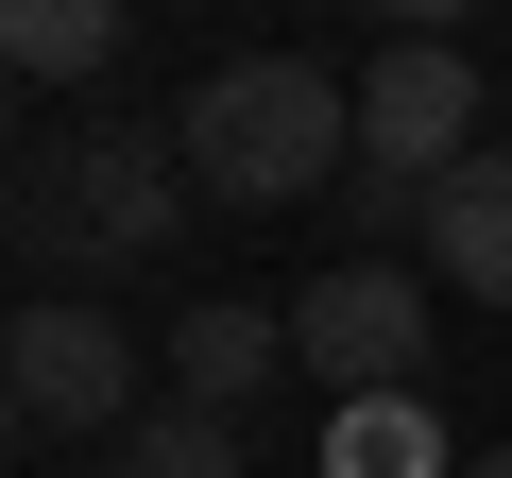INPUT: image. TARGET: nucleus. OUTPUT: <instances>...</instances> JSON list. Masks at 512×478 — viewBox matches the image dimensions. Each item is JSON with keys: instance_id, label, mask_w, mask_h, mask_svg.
I'll use <instances>...</instances> for the list:
<instances>
[{"instance_id": "1", "label": "nucleus", "mask_w": 512, "mask_h": 478, "mask_svg": "<svg viewBox=\"0 0 512 478\" xmlns=\"http://www.w3.org/2000/svg\"><path fill=\"white\" fill-rule=\"evenodd\" d=\"M171 154H188L205 205H308V188L359 171V86L308 69V52H239L171 103Z\"/></svg>"}, {"instance_id": "2", "label": "nucleus", "mask_w": 512, "mask_h": 478, "mask_svg": "<svg viewBox=\"0 0 512 478\" xmlns=\"http://www.w3.org/2000/svg\"><path fill=\"white\" fill-rule=\"evenodd\" d=\"M171 222H188V154H171V137H52V171H35V239H52L69 274L154 257Z\"/></svg>"}, {"instance_id": "3", "label": "nucleus", "mask_w": 512, "mask_h": 478, "mask_svg": "<svg viewBox=\"0 0 512 478\" xmlns=\"http://www.w3.org/2000/svg\"><path fill=\"white\" fill-rule=\"evenodd\" d=\"M427 325H444V291L410 274V257H342V274H308L291 291V359L359 410V393H427Z\"/></svg>"}, {"instance_id": "4", "label": "nucleus", "mask_w": 512, "mask_h": 478, "mask_svg": "<svg viewBox=\"0 0 512 478\" xmlns=\"http://www.w3.org/2000/svg\"><path fill=\"white\" fill-rule=\"evenodd\" d=\"M478 154V52L461 35H393L376 69H359V188H444Z\"/></svg>"}, {"instance_id": "5", "label": "nucleus", "mask_w": 512, "mask_h": 478, "mask_svg": "<svg viewBox=\"0 0 512 478\" xmlns=\"http://www.w3.org/2000/svg\"><path fill=\"white\" fill-rule=\"evenodd\" d=\"M0 376H18L35 427H137V342H120L86 291H35L18 325H0Z\"/></svg>"}, {"instance_id": "6", "label": "nucleus", "mask_w": 512, "mask_h": 478, "mask_svg": "<svg viewBox=\"0 0 512 478\" xmlns=\"http://www.w3.org/2000/svg\"><path fill=\"white\" fill-rule=\"evenodd\" d=\"M410 257H427V291H478V308H512V154L478 137L427 205H410Z\"/></svg>"}, {"instance_id": "7", "label": "nucleus", "mask_w": 512, "mask_h": 478, "mask_svg": "<svg viewBox=\"0 0 512 478\" xmlns=\"http://www.w3.org/2000/svg\"><path fill=\"white\" fill-rule=\"evenodd\" d=\"M274 359H291V325H274V308H188V325H171V393H188V410H239Z\"/></svg>"}, {"instance_id": "8", "label": "nucleus", "mask_w": 512, "mask_h": 478, "mask_svg": "<svg viewBox=\"0 0 512 478\" xmlns=\"http://www.w3.org/2000/svg\"><path fill=\"white\" fill-rule=\"evenodd\" d=\"M325 478H461V444H444L427 393H359V410L325 427Z\"/></svg>"}, {"instance_id": "9", "label": "nucleus", "mask_w": 512, "mask_h": 478, "mask_svg": "<svg viewBox=\"0 0 512 478\" xmlns=\"http://www.w3.org/2000/svg\"><path fill=\"white\" fill-rule=\"evenodd\" d=\"M103 52H120L103 0H0V86H86Z\"/></svg>"}, {"instance_id": "10", "label": "nucleus", "mask_w": 512, "mask_h": 478, "mask_svg": "<svg viewBox=\"0 0 512 478\" xmlns=\"http://www.w3.org/2000/svg\"><path fill=\"white\" fill-rule=\"evenodd\" d=\"M120 478H239V427L222 410H137L120 427Z\"/></svg>"}, {"instance_id": "11", "label": "nucleus", "mask_w": 512, "mask_h": 478, "mask_svg": "<svg viewBox=\"0 0 512 478\" xmlns=\"http://www.w3.org/2000/svg\"><path fill=\"white\" fill-rule=\"evenodd\" d=\"M461 478H512V444H478V461H461Z\"/></svg>"}, {"instance_id": "12", "label": "nucleus", "mask_w": 512, "mask_h": 478, "mask_svg": "<svg viewBox=\"0 0 512 478\" xmlns=\"http://www.w3.org/2000/svg\"><path fill=\"white\" fill-rule=\"evenodd\" d=\"M0 427H35V410H18V376H0Z\"/></svg>"}, {"instance_id": "13", "label": "nucleus", "mask_w": 512, "mask_h": 478, "mask_svg": "<svg viewBox=\"0 0 512 478\" xmlns=\"http://www.w3.org/2000/svg\"><path fill=\"white\" fill-rule=\"evenodd\" d=\"M0 137H18V86H0Z\"/></svg>"}]
</instances>
